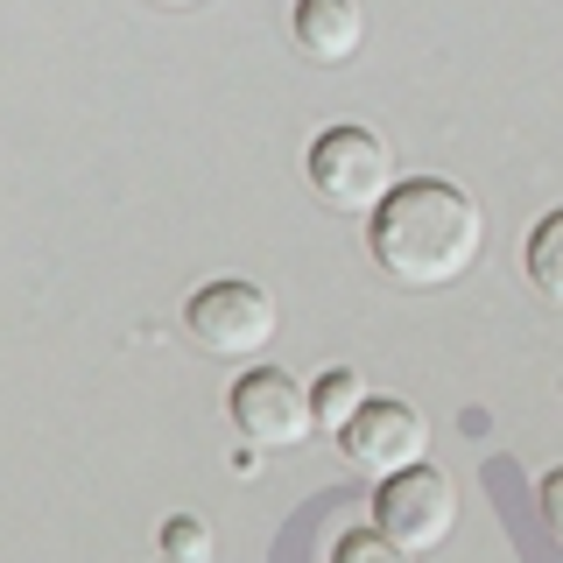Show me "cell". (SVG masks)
Segmentation results:
<instances>
[{
  "mask_svg": "<svg viewBox=\"0 0 563 563\" xmlns=\"http://www.w3.org/2000/svg\"><path fill=\"white\" fill-rule=\"evenodd\" d=\"M366 246H374L380 275L401 289H451L457 275H472L486 246V219L444 176H401L387 198L366 211Z\"/></svg>",
  "mask_w": 563,
  "mask_h": 563,
  "instance_id": "1",
  "label": "cell"
},
{
  "mask_svg": "<svg viewBox=\"0 0 563 563\" xmlns=\"http://www.w3.org/2000/svg\"><path fill=\"white\" fill-rule=\"evenodd\" d=\"M275 324H282L275 296L261 289V282H246V275H219L184 303L190 345L211 352V360H254V352L275 339Z\"/></svg>",
  "mask_w": 563,
  "mask_h": 563,
  "instance_id": "2",
  "label": "cell"
},
{
  "mask_svg": "<svg viewBox=\"0 0 563 563\" xmlns=\"http://www.w3.org/2000/svg\"><path fill=\"white\" fill-rule=\"evenodd\" d=\"M310 190L324 198L331 211H374L387 190H395V155L374 128H324L310 141Z\"/></svg>",
  "mask_w": 563,
  "mask_h": 563,
  "instance_id": "3",
  "label": "cell"
},
{
  "mask_svg": "<svg viewBox=\"0 0 563 563\" xmlns=\"http://www.w3.org/2000/svg\"><path fill=\"white\" fill-rule=\"evenodd\" d=\"M225 416L254 451H303L317 430L310 387H296L282 366H246V374L225 387Z\"/></svg>",
  "mask_w": 563,
  "mask_h": 563,
  "instance_id": "4",
  "label": "cell"
},
{
  "mask_svg": "<svg viewBox=\"0 0 563 563\" xmlns=\"http://www.w3.org/2000/svg\"><path fill=\"white\" fill-rule=\"evenodd\" d=\"M374 528L380 536H395L401 550H437V542L457 528V486H451V472H437V465H401V472H387L380 493H374Z\"/></svg>",
  "mask_w": 563,
  "mask_h": 563,
  "instance_id": "5",
  "label": "cell"
},
{
  "mask_svg": "<svg viewBox=\"0 0 563 563\" xmlns=\"http://www.w3.org/2000/svg\"><path fill=\"white\" fill-rule=\"evenodd\" d=\"M339 444L360 472L387 479V472L416 465V457L430 451V422H422V409H409V401H395V395H366V409L345 422Z\"/></svg>",
  "mask_w": 563,
  "mask_h": 563,
  "instance_id": "6",
  "label": "cell"
},
{
  "mask_svg": "<svg viewBox=\"0 0 563 563\" xmlns=\"http://www.w3.org/2000/svg\"><path fill=\"white\" fill-rule=\"evenodd\" d=\"M289 35L310 64H352L366 43V14H360V0H296Z\"/></svg>",
  "mask_w": 563,
  "mask_h": 563,
  "instance_id": "7",
  "label": "cell"
},
{
  "mask_svg": "<svg viewBox=\"0 0 563 563\" xmlns=\"http://www.w3.org/2000/svg\"><path fill=\"white\" fill-rule=\"evenodd\" d=\"M521 268H528V282H536V296H542V303H550V310H563V205L536 219V233H528V254H521Z\"/></svg>",
  "mask_w": 563,
  "mask_h": 563,
  "instance_id": "8",
  "label": "cell"
},
{
  "mask_svg": "<svg viewBox=\"0 0 563 563\" xmlns=\"http://www.w3.org/2000/svg\"><path fill=\"white\" fill-rule=\"evenodd\" d=\"M310 409H317V430L324 437H345V422L366 409V380L352 374V366H331V374H317V387H310Z\"/></svg>",
  "mask_w": 563,
  "mask_h": 563,
  "instance_id": "9",
  "label": "cell"
},
{
  "mask_svg": "<svg viewBox=\"0 0 563 563\" xmlns=\"http://www.w3.org/2000/svg\"><path fill=\"white\" fill-rule=\"evenodd\" d=\"M331 563H416V550H401L380 528H345V536L331 542Z\"/></svg>",
  "mask_w": 563,
  "mask_h": 563,
  "instance_id": "10",
  "label": "cell"
},
{
  "mask_svg": "<svg viewBox=\"0 0 563 563\" xmlns=\"http://www.w3.org/2000/svg\"><path fill=\"white\" fill-rule=\"evenodd\" d=\"M155 542H163V556H169V563H211V528H205L198 515H169Z\"/></svg>",
  "mask_w": 563,
  "mask_h": 563,
  "instance_id": "11",
  "label": "cell"
},
{
  "mask_svg": "<svg viewBox=\"0 0 563 563\" xmlns=\"http://www.w3.org/2000/svg\"><path fill=\"white\" fill-rule=\"evenodd\" d=\"M542 521H550V536L563 542V465L542 472Z\"/></svg>",
  "mask_w": 563,
  "mask_h": 563,
  "instance_id": "12",
  "label": "cell"
},
{
  "mask_svg": "<svg viewBox=\"0 0 563 563\" xmlns=\"http://www.w3.org/2000/svg\"><path fill=\"white\" fill-rule=\"evenodd\" d=\"M155 8H205V0H155Z\"/></svg>",
  "mask_w": 563,
  "mask_h": 563,
  "instance_id": "13",
  "label": "cell"
},
{
  "mask_svg": "<svg viewBox=\"0 0 563 563\" xmlns=\"http://www.w3.org/2000/svg\"><path fill=\"white\" fill-rule=\"evenodd\" d=\"M163 563H169V556H163Z\"/></svg>",
  "mask_w": 563,
  "mask_h": 563,
  "instance_id": "14",
  "label": "cell"
}]
</instances>
